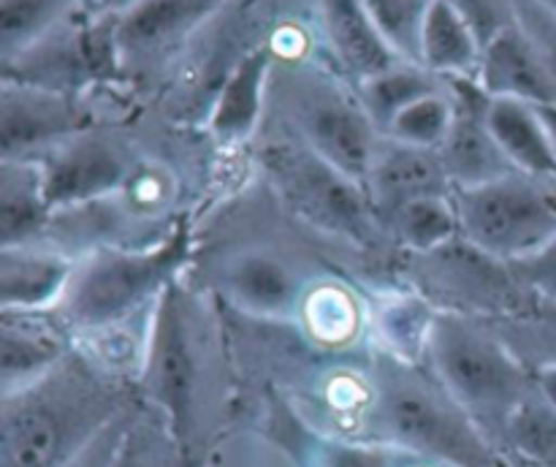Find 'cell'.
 <instances>
[{"instance_id":"obj_3","label":"cell","mask_w":556,"mask_h":467,"mask_svg":"<svg viewBox=\"0 0 556 467\" xmlns=\"http://www.w3.org/2000/svg\"><path fill=\"white\" fill-rule=\"evenodd\" d=\"M364 440L448 467H503L505 456L427 364L372 348V402Z\"/></svg>"},{"instance_id":"obj_14","label":"cell","mask_w":556,"mask_h":467,"mask_svg":"<svg viewBox=\"0 0 556 467\" xmlns=\"http://www.w3.org/2000/svg\"><path fill=\"white\" fill-rule=\"evenodd\" d=\"M454 98V125L440 147V161L448 174L454 190L478 188L494 179L514 174L516 168L500 150L492 128H489V103L492 96L478 85V79H443Z\"/></svg>"},{"instance_id":"obj_13","label":"cell","mask_w":556,"mask_h":467,"mask_svg":"<svg viewBox=\"0 0 556 467\" xmlns=\"http://www.w3.org/2000/svg\"><path fill=\"white\" fill-rule=\"evenodd\" d=\"M96 128L81 96L3 81L0 150L3 161H38L63 141Z\"/></svg>"},{"instance_id":"obj_35","label":"cell","mask_w":556,"mask_h":467,"mask_svg":"<svg viewBox=\"0 0 556 467\" xmlns=\"http://www.w3.org/2000/svg\"><path fill=\"white\" fill-rule=\"evenodd\" d=\"M514 14L530 41L535 43L556 90V11L546 0H514Z\"/></svg>"},{"instance_id":"obj_18","label":"cell","mask_w":556,"mask_h":467,"mask_svg":"<svg viewBox=\"0 0 556 467\" xmlns=\"http://www.w3.org/2000/svg\"><path fill=\"white\" fill-rule=\"evenodd\" d=\"M364 188H367L369 201H372L383 228L386 220L410 201L454 193V185H451L438 152L400 144L386 136L380 141Z\"/></svg>"},{"instance_id":"obj_41","label":"cell","mask_w":556,"mask_h":467,"mask_svg":"<svg viewBox=\"0 0 556 467\" xmlns=\"http://www.w3.org/2000/svg\"><path fill=\"white\" fill-rule=\"evenodd\" d=\"M106 5H112V0H81L85 14L87 11H90V14H101V11H106Z\"/></svg>"},{"instance_id":"obj_11","label":"cell","mask_w":556,"mask_h":467,"mask_svg":"<svg viewBox=\"0 0 556 467\" xmlns=\"http://www.w3.org/2000/svg\"><path fill=\"white\" fill-rule=\"evenodd\" d=\"M38 166L49 206L65 212L123 193L139 172L141 157L119 136L90 128L38 157Z\"/></svg>"},{"instance_id":"obj_30","label":"cell","mask_w":556,"mask_h":467,"mask_svg":"<svg viewBox=\"0 0 556 467\" xmlns=\"http://www.w3.org/2000/svg\"><path fill=\"white\" fill-rule=\"evenodd\" d=\"M112 467H193L166 418L139 402L125 427Z\"/></svg>"},{"instance_id":"obj_23","label":"cell","mask_w":556,"mask_h":467,"mask_svg":"<svg viewBox=\"0 0 556 467\" xmlns=\"http://www.w3.org/2000/svg\"><path fill=\"white\" fill-rule=\"evenodd\" d=\"M483 36L456 0H432L421 27L418 63L440 79H476Z\"/></svg>"},{"instance_id":"obj_43","label":"cell","mask_w":556,"mask_h":467,"mask_svg":"<svg viewBox=\"0 0 556 467\" xmlns=\"http://www.w3.org/2000/svg\"><path fill=\"white\" fill-rule=\"evenodd\" d=\"M546 3H548V5H552V9L556 11V0H546Z\"/></svg>"},{"instance_id":"obj_36","label":"cell","mask_w":556,"mask_h":467,"mask_svg":"<svg viewBox=\"0 0 556 467\" xmlns=\"http://www.w3.org/2000/svg\"><path fill=\"white\" fill-rule=\"evenodd\" d=\"M510 269L532 299L556 304V237L527 258L514 261Z\"/></svg>"},{"instance_id":"obj_12","label":"cell","mask_w":556,"mask_h":467,"mask_svg":"<svg viewBox=\"0 0 556 467\" xmlns=\"http://www.w3.org/2000/svg\"><path fill=\"white\" fill-rule=\"evenodd\" d=\"M228 0H130L112 14L123 74L147 76L172 63Z\"/></svg>"},{"instance_id":"obj_6","label":"cell","mask_w":556,"mask_h":467,"mask_svg":"<svg viewBox=\"0 0 556 467\" xmlns=\"http://www.w3.org/2000/svg\"><path fill=\"white\" fill-rule=\"evenodd\" d=\"M427 367L497 445L516 407L535 391V373L510 351L489 318L440 310Z\"/></svg>"},{"instance_id":"obj_25","label":"cell","mask_w":556,"mask_h":467,"mask_svg":"<svg viewBox=\"0 0 556 467\" xmlns=\"http://www.w3.org/2000/svg\"><path fill=\"white\" fill-rule=\"evenodd\" d=\"M52 215L38 161H0V248L38 244Z\"/></svg>"},{"instance_id":"obj_38","label":"cell","mask_w":556,"mask_h":467,"mask_svg":"<svg viewBox=\"0 0 556 467\" xmlns=\"http://www.w3.org/2000/svg\"><path fill=\"white\" fill-rule=\"evenodd\" d=\"M532 373H535V389L556 411V367H541L532 369Z\"/></svg>"},{"instance_id":"obj_37","label":"cell","mask_w":556,"mask_h":467,"mask_svg":"<svg viewBox=\"0 0 556 467\" xmlns=\"http://www.w3.org/2000/svg\"><path fill=\"white\" fill-rule=\"evenodd\" d=\"M130 413H134V411H128L123 418H117V421H114L112 427L103 429V432L98 434V438L92 440V443L87 445V449L81 451V454L76 456V459L71 462L68 467H112L114 454H117L119 440H123L125 427H128Z\"/></svg>"},{"instance_id":"obj_34","label":"cell","mask_w":556,"mask_h":467,"mask_svg":"<svg viewBox=\"0 0 556 467\" xmlns=\"http://www.w3.org/2000/svg\"><path fill=\"white\" fill-rule=\"evenodd\" d=\"M364 5L391 49L407 63H418L421 27L432 0H364Z\"/></svg>"},{"instance_id":"obj_1","label":"cell","mask_w":556,"mask_h":467,"mask_svg":"<svg viewBox=\"0 0 556 467\" xmlns=\"http://www.w3.org/2000/svg\"><path fill=\"white\" fill-rule=\"evenodd\" d=\"M239 369L217 299L179 275L152 313L139 396L155 407L193 467L233 427Z\"/></svg>"},{"instance_id":"obj_5","label":"cell","mask_w":556,"mask_h":467,"mask_svg":"<svg viewBox=\"0 0 556 467\" xmlns=\"http://www.w3.org/2000/svg\"><path fill=\"white\" fill-rule=\"evenodd\" d=\"M258 166L271 199L309 234L369 258H400L367 188L324 161L296 136L266 141L258 152Z\"/></svg>"},{"instance_id":"obj_42","label":"cell","mask_w":556,"mask_h":467,"mask_svg":"<svg viewBox=\"0 0 556 467\" xmlns=\"http://www.w3.org/2000/svg\"><path fill=\"white\" fill-rule=\"evenodd\" d=\"M503 467H525V465H516V462H510V459H505V462H503Z\"/></svg>"},{"instance_id":"obj_2","label":"cell","mask_w":556,"mask_h":467,"mask_svg":"<svg viewBox=\"0 0 556 467\" xmlns=\"http://www.w3.org/2000/svg\"><path fill=\"white\" fill-rule=\"evenodd\" d=\"M139 402L136 383L74 348L36 383L0 396V467H68Z\"/></svg>"},{"instance_id":"obj_15","label":"cell","mask_w":556,"mask_h":467,"mask_svg":"<svg viewBox=\"0 0 556 467\" xmlns=\"http://www.w3.org/2000/svg\"><path fill=\"white\" fill-rule=\"evenodd\" d=\"M296 329L326 353H358L372 351L369 342V299L367 291L358 293L345 277L318 275L309 282L299 307Z\"/></svg>"},{"instance_id":"obj_16","label":"cell","mask_w":556,"mask_h":467,"mask_svg":"<svg viewBox=\"0 0 556 467\" xmlns=\"http://www.w3.org/2000/svg\"><path fill=\"white\" fill-rule=\"evenodd\" d=\"M275 52L269 47H250L226 71L206 112V130L220 147H244L255 139L264 123Z\"/></svg>"},{"instance_id":"obj_24","label":"cell","mask_w":556,"mask_h":467,"mask_svg":"<svg viewBox=\"0 0 556 467\" xmlns=\"http://www.w3.org/2000/svg\"><path fill=\"white\" fill-rule=\"evenodd\" d=\"M489 128L516 172L556 182V147L535 103L492 98Z\"/></svg>"},{"instance_id":"obj_19","label":"cell","mask_w":556,"mask_h":467,"mask_svg":"<svg viewBox=\"0 0 556 467\" xmlns=\"http://www.w3.org/2000/svg\"><path fill=\"white\" fill-rule=\"evenodd\" d=\"M369 342L407 364H427L440 310L407 282L369 288Z\"/></svg>"},{"instance_id":"obj_17","label":"cell","mask_w":556,"mask_h":467,"mask_svg":"<svg viewBox=\"0 0 556 467\" xmlns=\"http://www.w3.org/2000/svg\"><path fill=\"white\" fill-rule=\"evenodd\" d=\"M71 351L74 340L54 313H0V396L36 383Z\"/></svg>"},{"instance_id":"obj_29","label":"cell","mask_w":556,"mask_h":467,"mask_svg":"<svg viewBox=\"0 0 556 467\" xmlns=\"http://www.w3.org/2000/svg\"><path fill=\"white\" fill-rule=\"evenodd\" d=\"M500 454L525 467H556V411L538 389L510 416Z\"/></svg>"},{"instance_id":"obj_4","label":"cell","mask_w":556,"mask_h":467,"mask_svg":"<svg viewBox=\"0 0 556 467\" xmlns=\"http://www.w3.org/2000/svg\"><path fill=\"white\" fill-rule=\"evenodd\" d=\"M193 258L190 220L172 237L144 248H98L76 258L74 277L54 307L71 340L144 324L152 318L163 291L185 275Z\"/></svg>"},{"instance_id":"obj_7","label":"cell","mask_w":556,"mask_h":467,"mask_svg":"<svg viewBox=\"0 0 556 467\" xmlns=\"http://www.w3.org/2000/svg\"><path fill=\"white\" fill-rule=\"evenodd\" d=\"M396 275L443 313L497 320L535 302L516 280L508 261H500L465 237L429 253H400Z\"/></svg>"},{"instance_id":"obj_28","label":"cell","mask_w":556,"mask_h":467,"mask_svg":"<svg viewBox=\"0 0 556 467\" xmlns=\"http://www.w3.org/2000/svg\"><path fill=\"white\" fill-rule=\"evenodd\" d=\"M386 231L400 253H429V250L462 237L454 193L410 201L386 220Z\"/></svg>"},{"instance_id":"obj_40","label":"cell","mask_w":556,"mask_h":467,"mask_svg":"<svg viewBox=\"0 0 556 467\" xmlns=\"http://www.w3.org/2000/svg\"><path fill=\"white\" fill-rule=\"evenodd\" d=\"M402 467H448V465H440V462H432V459H421V456H413L407 454L405 462H402Z\"/></svg>"},{"instance_id":"obj_26","label":"cell","mask_w":556,"mask_h":467,"mask_svg":"<svg viewBox=\"0 0 556 467\" xmlns=\"http://www.w3.org/2000/svg\"><path fill=\"white\" fill-rule=\"evenodd\" d=\"M81 0H0V58L14 63L33 47L76 22Z\"/></svg>"},{"instance_id":"obj_8","label":"cell","mask_w":556,"mask_h":467,"mask_svg":"<svg viewBox=\"0 0 556 467\" xmlns=\"http://www.w3.org/2000/svg\"><path fill=\"white\" fill-rule=\"evenodd\" d=\"M286 117L291 136L348 177L367 182L383 134L356 90L318 68H293L286 81Z\"/></svg>"},{"instance_id":"obj_22","label":"cell","mask_w":556,"mask_h":467,"mask_svg":"<svg viewBox=\"0 0 556 467\" xmlns=\"http://www.w3.org/2000/svg\"><path fill=\"white\" fill-rule=\"evenodd\" d=\"M320 25L331 58L353 87L402 63L400 54L380 36L364 0H320Z\"/></svg>"},{"instance_id":"obj_10","label":"cell","mask_w":556,"mask_h":467,"mask_svg":"<svg viewBox=\"0 0 556 467\" xmlns=\"http://www.w3.org/2000/svg\"><path fill=\"white\" fill-rule=\"evenodd\" d=\"M206 264V286H201L206 293L244 318L269 324L296 326L304 293L318 277L302 266L309 264L307 255L302 258L291 248L282 250L269 242L226 250Z\"/></svg>"},{"instance_id":"obj_33","label":"cell","mask_w":556,"mask_h":467,"mask_svg":"<svg viewBox=\"0 0 556 467\" xmlns=\"http://www.w3.org/2000/svg\"><path fill=\"white\" fill-rule=\"evenodd\" d=\"M454 98H451L448 87H443V90L432 92V96H424L421 101L410 103V106L389 125L386 139H394L407 147H418V150L440 152V147L448 139L451 125H454Z\"/></svg>"},{"instance_id":"obj_20","label":"cell","mask_w":556,"mask_h":467,"mask_svg":"<svg viewBox=\"0 0 556 467\" xmlns=\"http://www.w3.org/2000/svg\"><path fill=\"white\" fill-rule=\"evenodd\" d=\"M76 258L49 244L0 248V313H54Z\"/></svg>"},{"instance_id":"obj_31","label":"cell","mask_w":556,"mask_h":467,"mask_svg":"<svg viewBox=\"0 0 556 467\" xmlns=\"http://www.w3.org/2000/svg\"><path fill=\"white\" fill-rule=\"evenodd\" d=\"M492 324L527 367H556V304L535 299L521 313L497 318Z\"/></svg>"},{"instance_id":"obj_27","label":"cell","mask_w":556,"mask_h":467,"mask_svg":"<svg viewBox=\"0 0 556 467\" xmlns=\"http://www.w3.org/2000/svg\"><path fill=\"white\" fill-rule=\"evenodd\" d=\"M445 81L440 76H434L432 71H427L418 63H402L391 65V68L380 71L372 79L356 85L358 98H362L364 109L372 117L375 128L386 136L389 125L405 112L410 103L421 101L424 96H432V92L443 90Z\"/></svg>"},{"instance_id":"obj_32","label":"cell","mask_w":556,"mask_h":467,"mask_svg":"<svg viewBox=\"0 0 556 467\" xmlns=\"http://www.w3.org/2000/svg\"><path fill=\"white\" fill-rule=\"evenodd\" d=\"M199 467H302L296 456L261 427H228Z\"/></svg>"},{"instance_id":"obj_21","label":"cell","mask_w":556,"mask_h":467,"mask_svg":"<svg viewBox=\"0 0 556 467\" xmlns=\"http://www.w3.org/2000/svg\"><path fill=\"white\" fill-rule=\"evenodd\" d=\"M476 79L492 98H516L535 106L556 103L546 65L519 22L500 27L483 41Z\"/></svg>"},{"instance_id":"obj_39","label":"cell","mask_w":556,"mask_h":467,"mask_svg":"<svg viewBox=\"0 0 556 467\" xmlns=\"http://www.w3.org/2000/svg\"><path fill=\"white\" fill-rule=\"evenodd\" d=\"M538 109H541V117L546 119V128H548V134H552L554 147H556V103H543V106H538Z\"/></svg>"},{"instance_id":"obj_9","label":"cell","mask_w":556,"mask_h":467,"mask_svg":"<svg viewBox=\"0 0 556 467\" xmlns=\"http://www.w3.org/2000/svg\"><path fill=\"white\" fill-rule=\"evenodd\" d=\"M462 237L500 261L527 258L556 237V182L505 174L478 188L454 190Z\"/></svg>"}]
</instances>
